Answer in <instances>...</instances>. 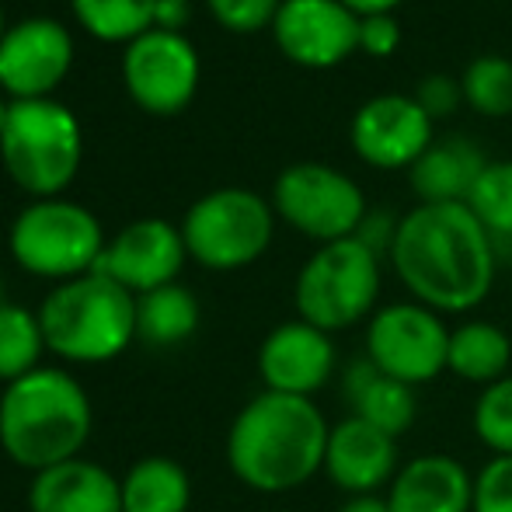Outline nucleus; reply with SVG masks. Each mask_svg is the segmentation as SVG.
<instances>
[{"mask_svg":"<svg viewBox=\"0 0 512 512\" xmlns=\"http://www.w3.org/2000/svg\"><path fill=\"white\" fill-rule=\"evenodd\" d=\"M122 512H189L192 481L178 460L143 457L119 481Z\"/></svg>","mask_w":512,"mask_h":512,"instance_id":"obj_23","label":"nucleus"},{"mask_svg":"<svg viewBox=\"0 0 512 512\" xmlns=\"http://www.w3.org/2000/svg\"><path fill=\"white\" fill-rule=\"evenodd\" d=\"M401 46V25L394 14H377V18H359V53L387 60Z\"/></svg>","mask_w":512,"mask_h":512,"instance_id":"obj_32","label":"nucleus"},{"mask_svg":"<svg viewBox=\"0 0 512 512\" xmlns=\"http://www.w3.org/2000/svg\"><path fill=\"white\" fill-rule=\"evenodd\" d=\"M272 234H276V209L269 199L241 185L206 192L182 220L189 258L213 272H234L258 262L269 251Z\"/></svg>","mask_w":512,"mask_h":512,"instance_id":"obj_8","label":"nucleus"},{"mask_svg":"<svg viewBox=\"0 0 512 512\" xmlns=\"http://www.w3.org/2000/svg\"><path fill=\"white\" fill-rule=\"evenodd\" d=\"M512 366V338L495 321H460L450 331V352H446V373L474 387H492L509 377Z\"/></svg>","mask_w":512,"mask_h":512,"instance_id":"obj_22","label":"nucleus"},{"mask_svg":"<svg viewBox=\"0 0 512 512\" xmlns=\"http://www.w3.org/2000/svg\"><path fill=\"white\" fill-rule=\"evenodd\" d=\"M415 102L429 112L432 122H436V119H443V115H450L453 108H457V102H464V91H460V81H450L446 74H432L418 84Z\"/></svg>","mask_w":512,"mask_h":512,"instance_id":"obj_33","label":"nucleus"},{"mask_svg":"<svg viewBox=\"0 0 512 512\" xmlns=\"http://www.w3.org/2000/svg\"><path fill=\"white\" fill-rule=\"evenodd\" d=\"M391 512H471L474 474L450 453H418L387 488Z\"/></svg>","mask_w":512,"mask_h":512,"instance_id":"obj_18","label":"nucleus"},{"mask_svg":"<svg viewBox=\"0 0 512 512\" xmlns=\"http://www.w3.org/2000/svg\"><path fill=\"white\" fill-rule=\"evenodd\" d=\"M471 512H512V457H488L474 471Z\"/></svg>","mask_w":512,"mask_h":512,"instance_id":"obj_31","label":"nucleus"},{"mask_svg":"<svg viewBox=\"0 0 512 512\" xmlns=\"http://www.w3.org/2000/svg\"><path fill=\"white\" fill-rule=\"evenodd\" d=\"M345 401H349V415L363 418V422L377 425V429L391 432L401 439L415 425L418 418V387H408L401 380L387 377L384 370L370 363L366 356L352 359L345 366Z\"/></svg>","mask_w":512,"mask_h":512,"instance_id":"obj_20","label":"nucleus"},{"mask_svg":"<svg viewBox=\"0 0 512 512\" xmlns=\"http://www.w3.org/2000/svg\"><path fill=\"white\" fill-rule=\"evenodd\" d=\"M401 464H405L401 446L391 432L345 415L328 432L321 474H328L331 485L352 499V495H384Z\"/></svg>","mask_w":512,"mask_h":512,"instance_id":"obj_17","label":"nucleus"},{"mask_svg":"<svg viewBox=\"0 0 512 512\" xmlns=\"http://www.w3.org/2000/svg\"><path fill=\"white\" fill-rule=\"evenodd\" d=\"M485 164V154L474 143L432 140V147L408 168V178L418 203H467Z\"/></svg>","mask_w":512,"mask_h":512,"instance_id":"obj_21","label":"nucleus"},{"mask_svg":"<svg viewBox=\"0 0 512 512\" xmlns=\"http://www.w3.org/2000/svg\"><path fill=\"white\" fill-rule=\"evenodd\" d=\"M328 432L331 425L314 398L262 391L230 422L227 464L251 492H297L324 471Z\"/></svg>","mask_w":512,"mask_h":512,"instance_id":"obj_2","label":"nucleus"},{"mask_svg":"<svg viewBox=\"0 0 512 512\" xmlns=\"http://www.w3.org/2000/svg\"><path fill=\"white\" fill-rule=\"evenodd\" d=\"M11 255L25 272L56 283L95 272L105 251V230L88 206L70 199H35L11 223Z\"/></svg>","mask_w":512,"mask_h":512,"instance_id":"obj_7","label":"nucleus"},{"mask_svg":"<svg viewBox=\"0 0 512 512\" xmlns=\"http://www.w3.org/2000/svg\"><path fill=\"white\" fill-rule=\"evenodd\" d=\"M450 331L453 328L443 314L418 304V300L384 304L366 321L363 356L387 377L408 387H422L446 373Z\"/></svg>","mask_w":512,"mask_h":512,"instance_id":"obj_10","label":"nucleus"},{"mask_svg":"<svg viewBox=\"0 0 512 512\" xmlns=\"http://www.w3.org/2000/svg\"><path fill=\"white\" fill-rule=\"evenodd\" d=\"M28 509L32 512H122L119 478L91 460H67V464L46 467L32 478L28 488Z\"/></svg>","mask_w":512,"mask_h":512,"instance_id":"obj_19","label":"nucleus"},{"mask_svg":"<svg viewBox=\"0 0 512 512\" xmlns=\"http://www.w3.org/2000/svg\"><path fill=\"white\" fill-rule=\"evenodd\" d=\"M192 4L189 0H157V18L154 28H168V32H182V25L189 21Z\"/></svg>","mask_w":512,"mask_h":512,"instance_id":"obj_34","label":"nucleus"},{"mask_svg":"<svg viewBox=\"0 0 512 512\" xmlns=\"http://www.w3.org/2000/svg\"><path fill=\"white\" fill-rule=\"evenodd\" d=\"M74 67V35L56 18H25L0 39V91L11 102L53 98Z\"/></svg>","mask_w":512,"mask_h":512,"instance_id":"obj_12","label":"nucleus"},{"mask_svg":"<svg viewBox=\"0 0 512 512\" xmlns=\"http://www.w3.org/2000/svg\"><path fill=\"white\" fill-rule=\"evenodd\" d=\"M46 349L70 363H108L136 338V297L102 272L60 283L39 307Z\"/></svg>","mask_w":512,"mask_h":512,"instance_id":"obj_4","label":"nucleus"},{"mask_svg":"<svg viewBox=\"0 0 512 512\" xmlns=\"http://www.w3.org/2000/svg\"><path fill=\"white\" fill-rule=\"evenodd\" d=\"M4 32H7V25H4V7H0V39H4Z\"/></svg>","mask_w":512,"mask_h":512,"instance_id":"obj_38","label":"nucleus"},{"mask_svg":"<svg viewBox=\"0 0 512 512\" xmlns=\"http://www.w3.org/2000/svg\"><path fill=\"white\" fill-rule=\"evenodd\" d=\"M91 436L88 391L67 370L39 366L0 394V446L28 471L81 457Z\"/></svg>","mask_w":512,"mask_h":512,"instance_id":"obj_3","label":"nucleus"},{"mask_svg":"<svg viewBox=\"0 0 512 512\" xmlns=\"http://www.w3.org/2000/svg\"><path fill=\"white\" fill-rule=\"evenodd\" d=\"M349 143L370 168L408 171L432 147V119L415 95L366 98L352 115Z\"/></svg>","mask_w":512,"mask_h":512,"instance_id":"obj_13","label":"nucleus"},{"mask_svg":"<svg viewBox=\"0 0 512 512\" xmlns=\"http://www.w3.org/2000/svg\"><path fill=\"white\" fill-rule=\"evenodd\" d=\"M471 425L492 457H512V373L478 394Z\"/></svg>","mask_w":512,"mask_h":512,"instance_id":"obj_29","label":"nucleus"},{"mask_svg":"<svg viewBox=\"0 0 512 512\" xmlns=\"http://www.w3.org/2000/svg\"><path fill=\"white\" fill-rule=\"evenodd\" d=\"M394 272L411 300L436 314H467L495 286V237L467 203H418L394 227Z\"/></svg>","mask_w":512,"mask_h":512,"instance_id":"obj_1","label":"nucleus"},{"mask_svg":"<svg viewBox=\"0 0 512 512\" xmlns=\"http://www.w3.org/2000/svg\"><path fill=\"white\" fill-rule=\"evenodd\" d=\"M199 328V300L182 283H168L136 297V338L154 349L182 345Z\"/></svg>","mask_w":512,"mask_h":512,"instance_id":"obj_24","label":"nucleus"},{"mask_svg":"<svg viewBox=\"0 0 512 512\" xmlns=\"http://www.w3.org/2000/svg\"><path fill=\"white\" fill-rule=\"evenodd\" d=\"M335 366L338 349L331 335L300 317L276 324L258 345V377L265 391L314 398L335 377Z\"/></svg>","mask_w":512,"mask_h":512,"instance_id":"obj_16","label":"nucleus"},{"mask_svg":"<svg viewBox=\"0 0 512 512\" xmlns=\"http://www.w3.org/2000/svg\"><path fill=\"white\" fill-rule=\"evenodd\" d=\"M203 60L185 32L150 28L122 49V84L150 115H178L192 105Z\"/></svg>","mask_w":512,"mask_h":512,"instance_id":"obj_11","label":"nucleus"},{"mask_svg":"<svg viewBox=\"0 0 512 512\" xmlns=\"http://www.w3.org/2000/svg\"><path fill=\"white\" fill-rule=\"evenodd\" d=\"M7 304V300H4V286H0V307H4Z\"/></svg>","mask_w":512,"mask_h":512,"instance_id":"obj_39","label":"nucleus"},{"mask_svg":"<svg viewBox=\"0 0 512 512\" xmlns=\"http://www.w3.org/2000/svg\"><path fill=\"white\" fill-rule=\"evenodd\" d=\"M185 258H189V248H185L182 227L161 216H147V220H133L129 227H122L105 244L95 272L140 297V293L178 283Z\"/></svg>","mask_w":512,"mask_h":512,"instance_id":"obj_14","label":"nucleus"},{"mask_svg":"<svg viewBox=\"0 0 512 512\" xmlns=\"http://www.w3.org/2000/svg\"><path fill=\"white\" fill-rule=\"evenodd\" d=\"M460 91L478 115L506 119L512 115V60L495 53L471 60L460 74Z\"/></svg>","mask_w":512,"mask_h":512,"instance_id":"obj_27","label":"nucleus"},{"mask_svg":"<svg viewBox=\"0 0 512 512\" xmlns=\"http://www.w3.org/2000/svg\"><path fill=\"white\" fill-rule=\"evenodd\" d=\"M81 28L105 42H133L154 28L157 0H70Z\"/></svg>","mask_w":512,"mask_h":512,"instance_id":"obj_25","label":"nucleus"},{"mask_svg":"<svg viewBox=\"0 0 512 512\" xmlns=\"http://www.w3.org/2000/svg\"><path fill=\"white\" fill-rule=\"evenodd\" d=\"M467 206L495 241H512V161H488L467 196Z\"/></svg>","mask_w":512,"mask_h":512,"instance_id":"obj_28","label":"nucleus"},{"mask_svg":"<svg viewBox=\"0 0 512 512\" xmlns=\"http://www.w3.org/2000/svg\"><path fill=\"white\" fill-rule=\"evenodd\" d=\"M0 157L14 185L35 199H56L81 171V119L56 98L11 102Z\"/></svg>","mask_w":512,"mask_h":512,"instance_id":"obj_5","label":"nucleus"},{"mask_svg":"<svg viewBox=\"0 0 512 512\" xmlns=\"http://www.w3.org/2000/svg\"><path fill=\"white\" fill-rule=\"evenodd\" d=\"M380 283V255L366 241L345 237L317 244L293 286L297 317L328 335L349 331L377 314Z\"/></svg>","mask_w":512,"mask_h":512,"instance_id":"obj_6","label":"nucleus"},{"mask_svg":"<svg viewBox=\"0 0 512 512\" xmlns=\"http://www.w3.org/2000/svg\"><path fill=\"white\" fill-rule=\"evenodd\" d=\"M42 352H46V335L39 314L14 304L0 307V380L14 384L39 370Z\"/></svg>","mask_w":512,"mask_h":512,"instance_id":"obj_26","label":"nucleus"},{"mask_svg":"<svg viewBox=\"0 0 512 512\" xmlns=\"http://www.w3.org/2000/svg\"><path fill=\"white\" fill-rule=\"evenodd\" d=\"M272 209L279 220L317 244L356 237L370 216L356 178L321 161H300L279 171L272 185Z\"/></svg>","mask_w":512,"mask_h":512,"instance_id":"obj_9","label":"nucleus"},{"mask_svg":"<svg viewBox=\"0 0 512 512\" xmlns=\"http://www.w3.org/2000/svg\"><path fill=\"white\" fill-rule=\"evenodd\" d=\"M338 512H391V506H387V495H352L338 506Z\"/></svg>","mask_w":512,"mask_h":512,"instance_id":"obj_36","label":"nucleus"},{"mask_svg":"<svg viewBox=\"0 0 512 512\" xmlns=\"http://www.w3.org/2000/svg\"><path fill=\"white\" fill-rule=\"evenodd\" d=\"M356 18H377V14H394L405 0H342Z\"/></svg>","mask_w":512,"mask_h":512,"instance_id":"obj_35","label":"nucleus"},{"mask_svg":"<svg viewBox=\"0 0 512 512\" xmlns=\"http://www.w3.org/2000/svg\"><path fill=\"white\" fill-rule=\"evenodd\" d=\"M206 7L227 32L251 35L262 32V28H272L283 0H206Z\"/></svg>","mask_w":512,"mask_h":512,"instance_id":"obj_30","label":"nucleus"},{"mask_svg":"<svg viewBox=\"0 0 512 512\" xmlns=\"http://www.w3.org/2000/svg\"><path fill=\"white\" fill-rule=\"evenodd\" d=\"M272 39L297 67L328 70L359 53V18L342 0H283Z\"/></svg>","mask_w":512,"mask_h":512,"instance_id":"obj_15","label":"nucleus"},{"mask_svg":"<svg viewBox=\"0 0 512 512\" xmlns=\"http://www.w3.org/2000/svg\"><path fill=\"white\" fill-rule=\"evenodd\" d=\"M7 115H11V102L0 95V136H4V129H7Z\"/></svg>","mask_w":512,"mask_h":512,"instance_id":"obj_37","label":"nucleus"}]
</instances>
